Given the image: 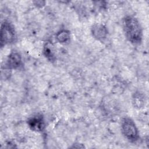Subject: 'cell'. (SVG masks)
I'll use <instances>...</instances> for the list:
<instances>
[{"instance_id": "cell-1", "label": "cell", "mask_w": 149, "mask_h": 149, "mask_svg": "<svg viewBox=\"0 0 149 149\" xmlns=\"http://www.w3.org/2000/svg\"><path fill=\"white\" fill-rule=\"evenodd\" d=\"M122 27L126 39L133 45H139L143 40V29L134 16L126 15L122 19Z\"/></svg>"}, {"instance_id": "cell-2", "label": "cell", "mask_w": 149, "mask_h": 149, "mask_svg": "<svg viewBox=\"0 0 149 149\" xmlns=\"http://www.w3.org/2000/svg\"><path fill=\"white\" fill-rule=\"evenodd\" d=\"M123 136L130 143H136L139 139V132L133 120L129 117H124L120 123Z\"/></svg>"}, {"instance_id": "cell-3", "label": "cell", "mask_w": 149, "mask_h": 149, "mask_svg": "<svg viewBox=\"0 0 149 149\" xmlns=\"http://www.w3.org/2000/svg\"><path fill=\"white\" fill-rule=\"evenodd\" d=\"M16 39V33L13 26L8 20H3L1 25V47L13 43Z\"/></svg>"}, {"instance_id": "cell-4", "label": "cell", "mask_w": 149, "mask_h": 149, "mask_svg": "<svg viewBox=\"0 0 149 149\" xmlns=\"http://www.w3.org/2000/svg\"><path fill=\"white\" fill-rule=\"evenodd\" d=\"M29 128L34 132H41L45 128V122L41 114H36L30 117L27 121Z\"/></svg>"}, {"instance_id": "cell-5", "label": "cell", "mask_w": 149, "mask_h": 149, "mask_svg": "<svg viewBox=\"0 0 149 149\" xmlns=\"http://www.w3.org/2000/svg\"><path fill=\"white\" fill-rule=\"evenodd\" d=\"M22 62L21 55L16 51L12 52L6 59L5 68L9 70L17 69L21 66Z\"/></svg>"}, {"instance_id": "cell-6", "label": "cell", "mask_w": 149, "mask_h": 149, "mask_svg": "<svg viewBox=\"0 0 149 149\" xmlns=\"http://www.w3.org/2000/svg\"><path fill=\"white\" fill-rule=\"evenodd\" d=\"M91 32L94 38L101 42L106 39L108 35L107 27L101 23H95L93 25Z\"/></svg>"}, {"instance_id": "cell-7", "label": "cell", "mask_w": 149, "mask_h": 149, "mask_svg": "<svg viewBox=\"0 0 149 149\" xmlns=\"http://www.w3.org/2000/svg\"><path fill=\"white\" fill-rule=\"evenodd\" d=\"M146 97L145 94L140 91H136L132 96V104L134 108L141 109L145 106Z\"/></svg>"}, {"instance_id": "cell-8", "label": "cell", "mask_w": 149, "mask_h": 149, "mask_svg": "<svg viewBox=\"0 0 149 149\" xmlns=\"http://www.w3.org/2000/svg\"><path fill=\"white\" fill-rule=\"evenodd\" d=\"M54 45L51 42H47L43 48V54L44 56L49 61L54 62L55 59V54Z\"/></svg>"}, {"instance_id": "cell-9", "label": "cell", "mask_w": 149, "mask_h": 149, "mask_svg": "<svg viewBox=\"0 0 149 149\" xmlns=\"http://www.w3.org/2000/svg\"><path fill=\"white\" fill-rule=\"evenodd\" d=\"M55 38L58 42L65 44L70 41V33L69 30L66 29L61 30L56 33Z\"/></svg>"}, {"instance_id": "cell-10", "label": "cell", "mask_w": 149, "mask_h": 149, "mask_svg": "<svg viewBox=\"0 0 149 149\" xmlns=\"http://www.w3.org/2000/svg\"><path fill=\"white\" fill-rule=\"evenodd\" d=\"M35 3H36V5H37V6H40L41 7L44 5L45 4V3H45V2H43V1H36Z\"/></svg>"}]
</instances>
